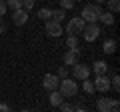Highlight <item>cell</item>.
<instances>
[{
	"label": "cell",
	"mask_w": 120,
	"mask_h": 112,
	"mask_svg": "<svg viewBox=\"0 0 120 112\" xmlns=\"http://www.w3.org/2000/svg\"><path fill=\"white\" fill-rule=\"evenodd\" d=\"M100 32H102V30H100L98 24H86L84 30H82V36H84L86 42H94V40L100 36Z\"/></svg>",
	"instance_id": "cell-5"
},
{
	"label": "cell",
	"mask_w": 120,
	"mask_h": 112,
	"mask_svg": "<svg viewBox=\"0 0 120 112\" xmlns=\"http://www.w3.org/2000/svg\"><path fill=\"white\" fill-rule=\"evenodd\" d=\"M4 2H6V8H10L12 12L22 8V0H4Z\"/></svg>",
	"instance_id": "cell-18"
},
{
	"label": "cell",
	"mask_w": 120,
	"mask_h": 112,
	"mask_svg": "<svg viewBox=\"0 0 120 112\" xmlns=\"http://www.w3.org/2000/svg\"><path fill=\"white\" fill-rule=\"evenodd\" d=\"M62 98H64V96L60 94L58 90H52V92H50V96H48V102H50L54 108H58L60 104H62Z\"/></svg>",
	"instance_id": "cell-12"
},
{
	"label": "cell",
	"mask_w": 120,
	"mask_h": 112,
	"mask_svg": "<svg viewBox=\"0 0 120 112\" xmlns=\"http://www.w3.org/2000/svg\"><path fill=\"white\" fill-rule=\"evenodd\" d=\"M34 0H22V10H26V12H30V10L34 8Z\"/></svg>",
	"instance_id": "cell-25"
},
{
	"label": "cell",
	"mask_w": 120,
	"mask_h": 112,
	"mask_svg": "<svg viewBox=\"0 0 120 112\" xmlns=\"http://www.w3.org/2000/svg\"><path fill=\"white\" fill-rule=\"evenodd\" d=\"M110 88H112L114 92H120V78H118V76H112V78H110Z\"/></svg>",
	"instance_id": "cell-23"
},
{
	"label": "cell",
	"mask_w": 120,
	"mask_h": 112,
	"mask_svg": "<svg viewBox=\"0 0 120 112\" xmlns=\"http://www.w3.org/2000/svg\"><path fill=\"white\" fill-rule=\"evenodd\" d=\"M60 94L62 96H76L78 92V82L74 80V78H64V80H60Z\"/></svg>",
	"instance_id": "cell-2"
},
{
	"label": "cell",
	"mask_w": 120,
	"mask_h": 112,
	"mask_svg": "<svg viewBox=\"0 0 120 112\" xmlns=\"http://www.w3.org/2000/svg\"><path fill=\"white\" fill-rule=\"evenodd\" d=\"M58 108H60V112H74V106H72V104H68V102H62Z\"/></svg>",
	"instance_id": "cell-26"
},
{
	"label": "cell",
	"mask_w": 120,
	"mask_h": 112,
	"mask_svg": "<svg viewBox=\"0 0 120 112\" xmlns=\"http://www.w3.org/2000/svg\"><path fill=\"white\" fill-rule=\"evenodd\" d=\"M76 2H82V0H76Z\"/></svg>",
	"instance_id": "cell-33"
},
{
	"label": "cell",
	"mask_w": 120,
	"mask_h": 112,
	"mask_svg": "<svg viewBox=\"0 0 120 112\" xmlns=\"http://www.w3.org/2000/svg\"><path fill=\"white\" fill-rule=\"evenodd\" d=\"M20 112H32V110H20Z\"/></svg>",
	"instance_id": "cell-32"
},
{
	"label": "cell",
	"mask_w": 120,
	"mask_h": 112,
	"mask_svg": "<svg viewBox=\"0 0 120 112\" xmlns=\"http://www.w3.org/2000/svg\"><path fill=\"white\" fill-rule=\"evenodd\" d=\"M102 12H104V10H102V6H98V4H86L84 8H82L80 18L86 22V24H96Z\"/></svg>",
	"instance_id": "cell-1"
},
{
	"label": "cell",
	"mask_w": 120,
	"mask_h": 112,
	"mask_svg": "<svg viewBox=\"0 0 120 112\" xmlns=\"http://www.w3.org/2000/svg\"><path fill=\"white\" fill-rule=\"evenodd\" d=\"M58 84H60V78L56 76V74H44V78H42V86H44V90H58Z\"/></svg>",
	"instance_id": "cell-7"
},
{
	"label": "cell",
	"mask_w": 120,
	"mask_h": 112,
	"mask_svg": "<svg viewBox=\"0 0 120 112\" xmlns=\"http://www.w3.org/2000/svg\"><path fill=\"white\" fill-rule=\"evenodd\" d=\"M90 72H94L96 76H98V74H108V64L104 60H96L94 64H92V68H90Z\"/></svg>",
	"instance_id": "cell-11"
},
{
	"label": "cell",
	"mask_w": 120,
	"mask_h": 112,
	"mask_svg": "<svg viewBox=\"0 0 120 112\" xmlns=\"http://www.w3.org/2000/svg\"><path fill=\"white\" fill-rule=\"evenodd\" d=\"M62 24H58V22H52V20H48L46 22V34L50 36V38H60L62 36Z\"/></svg>",
	"instance_id": "cell-8"
},
{
	"label": "cell",
	"mask_w": 120,
	"mask_h": 112,
	"mask_svg": "<svg viewBox=\"0 0 120 112\" xmlns=\"http://www.w3.org/2000/svg\"><path fill=\"white\" fill-rule=\"evenodd\" d=\"M66 46H68L70 52L80 54V48H78V36H68V38H66Z\"/></svg>",
	"instance_id": "cell-14"
},
{
	"label": "cell",
	"mask_w": 120,
	"mask_h": 112,
	"mask_svg": "<svg viewBox=\"0 0 120 112\" xmlns=\"http://www.w3.org/2000/svg\"><path fill=\"white\" fill-rule=\"evenodd\" d=\"M6 10H8V8H6V2H4V0H0V18L6 14Z\"/></svg>",
	"instance_id": "cell-27"
},
{
	"label": "cell",
	"mask_w": 120,
	"mask_h": 112,
	"mask_svg": "<svg viewBox=\"0 0 120 112\" xmlns=\"http://www.w3.org/2000/svg\"><path fill=\"white\" fill-rule=\"evenodd\" d=\"M82 90H84L86 94H92V92H96V90H94V84H92L90 80H82Z\"/></svg>",
	"instance_id": "cell-22"
},
{
	"label": "cell",
	"mask_w": 120,
	"mask_h": 112,
	"mask_svg": "<svg viewBox=\"0 0 120 112\" xmlns=\"http://www.w3.org/2000/svg\"><path fill=\"white\" fill-rule=\"evenodd\" d=\"M62 60H64V64L66 66H74V64H78V54L76 52H66L64 56H62Z\"/></svg>",
	"instance_id": "cell-13"
},
{
	"label": "cell",
	"mask_w": 120,
	"mask_h": 112,
	"mask_svg": "<svg viewBox=\"0 0 120 112\" xmlns=\"http://www.w3.org/2000/svg\"><path fill=\"white\" fill-rule=\"evenodd\" d=\"M96 108H98V112H110V108H112V98H108V96L98 98V100H96Z\"/></svg>",
	"instance_id": "cell-10"
},
{
	"label": "cell",
	"mask_w": 120,
	"mask_h": 112,
	"mask_svg": "<svg viewBox=\"0 0 120 112\" xmlns=\"http://www.w3.org/2000/svg\"><path fill=\"white\" fill-rule=\"evenodd\" d=\"M4 32H6V24H4V20L0 18V34H4Z\"/></svg>",
	"instance_id": "cell-29"
},
{
	"label": "cell",
	"mask_w": 120,
	"mask_h": 112,
	"mask_svg": "<svg viewBox=\"0 0 120 112\" xmlns=\"http://www.w3.org/2000/svg\"><path fill=\"white\" fill-rule=\"evenodd\" d=\"M104 2H106V0H94V4H98V6H100V4H104Z\"/></svg>",
	"instance_id": "cell-31"
},
{
	"label": "cell",
	"mask_w": 120,
	"mask_h": 112,
	"mask_svg": "<svg viewBox=\"0 0 120 112\" xmlns=\"http://www.w3.org/2000/svg\"><path fill=\"white\" fill-rule=\"evenodd\" d=\"M106 4H108V12H112V14H116L120 10V2L118 0H106Z\"/></svg>",
	"instance_id": "cell-20"
},
{
	"label": "cell",
	"mask_w": 120,
	"mask_h": 112,
	"mask_svg": "<svg viewBox=\"0 0 120 112\" xmlns=\"http://www.w3.org/2000/svg\"><path fill=\"white\" fill-rule=\"evenodd\" d=\"M34 2H38V0H34Z\"/></svg>",
	"instance_id": "cell-35"
},
{
	"label": "cell",
	"mask_w": 120,
	"mask_h": 112,
	"mask_svg": "<svg viewBox=\"0 0 120 112\" xmlns=\"http://www.w3.org/2000/svg\"><path fill=\"white\" fill-rule=\"evenodd\" d=\"M50 12H52L50 8H40L38 12H36V16H38L40 20H44V22H48V20H50Z\"/></svg>",
	"instance_id": "cell-19"
},
{
	"label": "cell",
	"mask_w": 120,
	"mask_h": 112,
	"mask_svg": "<svg viewBox=\"0 0 120 112\" xmlns=\"http://www.w3.org/2000/svg\"><path fill=\"white\" fill-rule=\"evenodd\" d=\"M92 84H94V90L102 92V94H106L110 90V78H108V74H98Z\"/></svg>",
	"instance_id": "cell-6"
},
{
	"label": "cell",
	"mask_w": 120,
	"mask_h": 112,
	"mask_svg": "<svg viewBox=\"0 0 120 112\" xmlns=\"http://www.w3.org/2000/svg\"><path fill=\"white\" fill-rule=\"evenodd\" d=\"M102 52L104 54H114L116 52V40H104V44H102Z\"/></svg>",
	"instance_id": "cell-16"
},
{
	"label": "cell",
	"mask_w": 120,
	"mask_h": 112,
	"mask_svg": "<svg viewBox=\"0 0 120 112\" xmlns=\"http://www.w3.org/2000/svg\"><path fill=\"white\" fill-rule=\"evenodd\" d=\"M66 18V12L62 8H58V10H52L50 12V20L52 22H58V24H62V20Z\"/></svg>",
	"instance_id": "cell-15"
},
{
	"label": "cell",
	"mask_w": 120,
	"mask_h": 112,
	"mask_svg": "<svg viewBox=\"0 0 120 112\" xmlns=\"http://www.w3.org/2000/svg\"><path fill=\"white\" fill-rule=\"evenodd\" d=\"M8 110H10L8 104H6V102H0V112H8Z\"/></svg>",
	"instance_id": "cell-28"
},
{
	"label": "cell",
	"mask_w": 120,
	"mask_h": 112,
	"mask_svg": "<svg viewBox=\"0 0 120 112\" xmlns=\"http://www.w3.org/2000/svg\"><path fill=\"white\" fill-rule=\"evenodd\" d=\"M26 22H28V12L26 10H14L12 12V24H16V26H24Z\"/></svg>",
	"instance_id": "cell-9"
},
{
	"label": "cell",
	"mask_w": 120,
	"mask_h": 112,
	"mask_svg": "<svg viewBox=\"0 0 120 112\" xmlns=\"http://www.w3.org/2000/svg\"><path fill=\"white\" fill-rule=\"evenodd\" d=\"M8 112H14V110H8Z\"/></svg>",
	"instance_id": "cell-34"
},
{
	"label": "cell",
	"mask_w": 120,
	"mask_h": 112,
	"mask_svg": "<svg viewBox=\"0 0 120 112\" xmlns=\"http://www.w3.org/2000/svg\"><path fill=\"white\" fill-rule=\"evenodd\" d=\"M90 66L88 64H74L72 66V78L74 80H88L90 78Z\"/></svg>",
	"instance_id": "cell-4"
},
{
	"label": "cell",
	"mask_w": 120,
	"mask_h": 112,
	"mask_svg": "<svg viewBox=\"0 0 120 112\" xmlns=\"http://www.w3.org/2000/svg\"><path fill=\"white\" fill-rule=\"evenodd\" d=\"M74 112H88V110H86V108H82L80 104H76V106H74Z\"/></svg>",
	"instance_id": "cell-30"
},
{
	"label": "cell",
	"mask_w": 120,
	"mask_h": 112,
	"mask_svg": "<svg viewBox=\"0 0 120 112\" xmlns=\"http://www.w3.org/2000/svg\"><path fill=\"white\" fill-rule=\"evenodd\" d=\"M56 76H58L60 80L68 78V66H60V68H58V72H56Z\"/></svg>",
	"instance_id": "cell-24"
},
{
	"label": "cell",
	"mask_w": 120,
	"mask_h": 112,
	"mask_svg": "<svg viewBox=\"0 0 120 112\" xmlns=\"http://www.w3.org/2000/svg\"><path fill=\"white\" fill-rule=\"evenodd\" d=\"M74 6H76V0H60V8L64 10H70V8H74Z\"/></svg>",
	"instance_id": "cell-21"
},
{
	"label": "cell",
	"mask_w": 120,
	"mask_h": 112,
	"mask_svg": "<svg viewBox=\"0 0 120 112\" xmlns=\"http://www.w3.org/2000/svg\"><path fill=\"white\" fill-rule=\"evenodd\" d=\"M84 26H86V22L82 20L80 16H74V18H70L68 24H66V32H68V36H78V34H82Z\"/></svg>",
	"instance_id": "cell-3"
},
{
	"label": "cell",
	"mask_w": 120,
	"mask_h": 112,
	"mask_svg": "<svg viewBox=\"0 0 120 112\" xmlns=\"http://www.w3.org/2000/svg\"><path fill=\"white\" fill-rule=\"evenodd\" d=\"M98 20L102 22L104 26H112V24H114V14L106 10V12H102V14H100V18H98Z\"/></svg>",
	"instance_id": "cell-17"
}]
</instances>
